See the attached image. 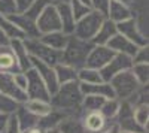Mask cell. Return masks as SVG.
Returning a JSON list of instances; mask_svg holds the SVG:
<instances>
[{
	"instance_id": "7",
	"label": "cell",
	"mask_w": 149,
	"mask_h": 133,
	"mask_svg": "<svg viewBox=\"0 0 149 133\" xmlns=\"http://www.w3.org/2000/svg\"><path fill=\"white\" fill-rule=\"evenodd\" d=\"M116 30L119 34L125 36L128 41H131L136 46H146L148 45V36L140 29L139 22L136 18H130L122 22H116Z\"/></svg>"
},
{
	"instance_id": "37",
	"label": "cell",
	"mask_w": 149,
	"mask_h": 133,
	"mask_svg": "<svg viewBox=\"0 0 149 133\" xmlns=\"http://www.w3.org/2000/svg\"><path fill=\"white\" fill-rule=\"evenodd\" d=\"M36 2V0H15V5H17V10L19 12H26L33 3Z\"/></svg>"
},
{
	"instance_id": "18",
	"label": "cell",
	"mask_w": 149,
	"mask_h": 133,
	"mask_svg": "<svg viewBox=\"0 0 149 133\" xmlns=\"http://www.w3.org/2000/svg\"><path fill=\"white\" fill-rule=\"evenodd\" d=\"M106 18H109L110 21H113L116 24V22H122L125 20L133 18V12H131V8H128L127 5L116 2V0H110Z\"/></svg>"
},
{
	"instance_id": "1",
	"label": "cell",
	"mask_w": 149,
	"mask_h": 133,
	"mask_svg": "<svg viewBox=\"0 0 149 133\" xmlns=\"http://www.w3.org/2000/svg\"><path fill=\"white\" fill-rule=\"evenodd\" d=\"M84 100V94L79 87V81H73L67 84H61L57 91L51 96V103L55 109H61L69 114V111H78L81 109V105Z\"/></svg>"
},
{
	"instance_id": "41",
	"label": "cell",
	"mask_w": 149,
	"mask_h": 133,
	"mask_svg": "<svg viewBox=\"0 0 149 133\" xmlns=\"http://www.w3.org/2000/svg\"><path fill=\"white\" fill-rule=\"evenodd\" d=\"M46 2H48L49 5H54V6H57V5H60V3H69L70 0H46Z\"/></svg>"
},
{
	"instance_id": "13",
	"label": "cell",
	"mask_w": 149,
	"mask_h": 133,
	"mask_svg": "<svg viewBox=\"0 0 149 133\" xmlns=\"http://www.w3.org/2000/svg\"><path fill=\"white\" fill-rule=\"evenodd\" d=\"M9 46L12 52L15 54L17 62L19 66L21 72H26L29 69H31V62H30V54L27 51L26 45H24V39H10L9 41Z\"/></svg>"
},
{
	"instance_id": "12",
	"label": "cell",
	"mask_w": 149,
	"mask_h": 133,
	"mask_svg": "<svg viewBox=\"0 0 149 133\" xmlns=\"http://www.w3.org/2000/svg\"><path fill=\"white\" fill-rule=\"evenodd\" d=\"M30 62H31V67L39 74V76L42 78V81L45 82V85L49 91V94H54L57 91V88L60 87V84L57 81V76H55V70L52 66H49L43 62H40V60H37L34 57H30Z\"/></svg>"
},
{
	"instance_id": "39",
	"label": "cell",
	"mask_w": 149,
	"mask_h": 133,
	"mask_svg": "<svg viewBox=\"0 0 149 133\" xmlns=\"http://www.w3.org/2000/svg\"><path fill=\"white\" fill-rule=\"evenodd\" d=\"M102 133H119V129H118L116 124H112V126H107Z\"/></svg>"
},
{
	"instance_id": "29",
	"label": "cell",
	"mask_w": 149,
	"mask_h": 133,
	"mask_svg": "<svg viewBox=\"0 0 149 133\" xmlns=\"http://www.w3.org/2000/svg\"><path fill=\"white\" fill-rule=\"evenodd\" d=\"M119 105H121V100H118V99H106L100 112L106 120H113L119 111Z\"/></svg>"
},
{
	"instance_id": "31",
	"label": "cell",
	"mask_w": 149,
	"mask_h": 133,
	"mask_svg": "<svg viewBox=\"0 0 149 133\" xmlns=\"http://www.w3.org/2000/svg\"><path fill=\"white\" fill-rule=\"evenodd\" d=\"M69 6H70L72 14H73V17H74V20H76V21L81 20V18H84L86 14H90V12L93 10L91 6L84 5L82 2H79V0H70V2H69Z\"/></svg>"
},
{
	"instance_id": "25",
	"label": "cell",
	"mask_w": 149,
	"mask_h": 133,
	"mask_svg": "<svg viewBox=\"0 0 149 133\" xmlns=\"http://www.w3.org/2000/svg\"><path fill=\"white\" fill-rule=\"evenodd\" d=\"M22 105H24V108H26V109H27L29 112H31L33 115L39 117V118H42V117L48 115L49 112L52 111L51 103H49V102H45V100L27 99V102H26V103H22Z\"/></svg>"
},
{
	"instance_id": "32",
	"label": "cell",
	"mask_w": 149,
	"mask_h": 133,
	"mask_svg": "<svg viewBox=\"0 0 149 133\" xmlns=\"http://www.w3.org/2000/svg\"><path fill=\"white\" fill-rule=\"evenodd\" d=\"M18 106H19L18 102H15L14 99H10V97H8V96L0 93V114H6V115L15 114Z\"/></svg>"
},
{
	"instance_id": "24",
	"label": "cell",
	"mask_w": 149,
	"mask_h": 133,
	"mask_svg": "<svg viewBox=\"0 0 149 133\" xmlns=\"http://www.w3.org/2000/svg\"><path fill=\"white\" fill-rule=\"evenodd\" d=\"M55 70V76L58 84H67V82H73V81H78V70L73 69L64 63H58L54 66Z\"/></svg>"
},
{
	"instance_id": "17",
	"label": "cell",
	"mask_w": 149,
	"mask_h": 133,
	"mask_svg": "<svg viewBox=\"0 0 149 133\" xmlns=\"http://www.w3.org/2000/svg\"><path fill=\"white\" fill-rule=\"evenodd\" d=\"M79 87L84 96H102L104 99H116L115 93L112 90L109 82H98V84H82L79 82Z\"/></svg>"
},
{
	"instance_id": "8",
	"label": "cell",
	"mask_w": 149,
	"mask_h": 133,
	"mask_svg": "<svg viewBox=\"0 0 149 133\" xmlns=\"http://www.w3.org/2000/svg\"><path fill=\"white\" fill-rule=\"evenodd\" d=\"M26 76H27V87H26V93L29 99H36V100H45L49 102L51 100V94H49L45 82L42 81V78L39 76V74L31 67L29 70H26Z\"/></svg>"
},
{
	"instance_id": "42",
	"label": "cell",
	"mask_w": 149,
	"mask_h": 133,
	"mask_svg": "<svg viewBox=\"0 0 149 133\" xmlns=\"http://www.w3.org/2000/svg\"><path fill=\"white\" fill-rule=\"evenodd\" d=\"M24 133H45V130H42L40 127H33L30 130H26Z\"/></svg>"
},
{
	"instance_id": "2",
	"label": "cell",
	"mask_w": 149,
	"mask_h": 133,
	"mask_svg": "<svg viewBox=\"0 0 149 133\" xmlns=\"http://www.w3.org/2000/svg\"><path fill=\"white\" fill-rule=\"evenodd\" d=\"M93 46L94 45L90 41H82L76 38L74 34H70L67 45L63 50V52H61V63H64L76 70L82 69L85 66V60L88 57Z\"/></svg>"
},
{
	"instance_id": "19",
	"label": "cell",
	"mask_w": 149,
	"mask_h": 133,
	"mask_svg": "<svg viewBox=\"0 0 149 133\" xmlns=\"http://www.w3.org/2000/svg\"><path fill=\"white\" fill-rule=\"evenodd\" d=\"M116 33H118L116 24L113 21H110L109 18H104V21L102 22L100 29L97 30L95 36L91 39V43L93 45H107V42L113 38Z\"/></svg>"
},
{
	"instance_id": "3",
	"label": "cell",
	"mask_w": 149,
	"mask_h": 133,
	"mask_svg": "<svg viewBox=\"0 0 149 133\" xmlns=\"http://www.w3.org/2000/svg\"><path fill=\"white\" fill-rule=\"evenodd\" d=\"M109 84H110L112 90H113V93H115V97L118 100H128L140 87V84L134 78L131 69L124 70V72H121V74L115 75L109 81Z\"/></svg>"
},
{
	"instance_id": "14",
	"label": "cell",
	"mask_w": 149,
	"mask_h": 133,
	"mask_svg": "<svg viewBox=\"0 0 149 133\" xmlns=\"http://www.w3.org/2000/svg\"><path fill=\"white\" fill-rule=\"evenodd\" d=\"M82 123L86 133H102L107 127V120L102 115L100 111L86 112L82 117Z\"/></svg>"
},
{
	"instance_id": "28",
	"label": "cell",
	"mask_w": 149,
	"mask_h": 133,
	"mask_svg": "<svg viewBox=\"0 0 149 133\" xmlns=\"http://www.w3.org/2000/svg\"><path fill=\"white\" fill-rule=\"evenodd\" d=\"M131 72L140 85H148V81H149V64L148 63H134L131 66Z\"/></svg>"
},
{
	"instance_id": "5",
	"label": "cell",
	"mask_w": 149,
	"mask_h": 133,
	"mask_svg": "<svg viewBox=\"0 0 149 133\" xmlns=\"http://www.w3.org/2000/svg\"><path fill=\"white\" fill-rule=\"evenodd\" d=\"M104 18L106 17H103L102 14H98L95 10H91L90 14H86L84 18L76 21L73 34L76 36V38L82 39V41H90L91 42V39L95 36L97 30L100 29Z\"/></svg>"
},
{
	"instance_id": "45",
	"label": "cell",
	"mask_w": 149,
	"mask_h": 133,
	"mask_svg": "<svg viewBox=\"0 0 149 133\" xmlns=\"http://www.w3.org/2000/svg\"><path fill=\"white\" fill-rule=\"evenodd\" d=\"M79 2H82V3L86 5V6H91V0H79Z\"/></svg>"
},
{
	"instance_id": "15",
	"label": "cell",
	"mask_w": 149,
	"mask_h": 133,
	"mask_svg": "<svg viewBox=\"0 0 149 133\" xmlns=\"http://www.w3.org/2000/svg\"><path fill=\"white\" fill-rule=\"evenodd\" d=\"M106 46H109L113 52L125 54V55H128V57H131V58H133V55L136 54V51H137V48H139V46H136L131 41H128L125 36H122V34H119V33H116L113 38L107 42Z\"/></svg>"
},
{
	"instance_id": "11",
	"label": "cell",
	"mask_w": 149,
	"mask_h": 133,
	"mask_svg": "<svg viewBox=\"0 0 149 133\" xmlns=\"http://www.w3.org/2000/svg\"><path fill=\"white\" fill-rule=\"evenodd\" d=\"M0 93L8 96V97L14 99L19 105L27 102V94L26 91H22L14 81V75L6 74V72H0Z\"/></svg>"
},
{
	"instance_id": "9",
	"label": "cell",
	"mask_w": 149,
	"mask_h": 133,
	"mask_svg": "<svg viewBox=\"0 0 149 133\" xmlns=\"http://www.w3.org/2000/svg\"><path fill=\"white\" fill-rule=\"evenodd\" d=\"M131 66H133V58L131 57H128L125 54L115 52V55L110 58V62L103 69H100V75H102L103 82H109L115 75L121 74L124 70H130Z\"/></svg>"
},
{
	"instance_id": "35",
	"label": "cell",
	"mask_w": 149,
	"mask_h": 133,
	"mask_svg": "<svg viewBox=\"0 0 149 133\" xmlns=\"http://www.w3.org/2000/svg\"><path fill=\"white\" fill-rule=\"evenodd\" d=\"M148 58H149L148 45L146 46H140V48H137L136 54L133 55V64L134 63H148Z\"/></svg>"
},
{
	"instance_id": "22",
	"label": "cell",
	"mask_w": 149,
	"mask_h": 133,
	"mask_svg": "<svg viewBox=\"0 0 149 133\" xmlns=\"http://www.w3.org/2000/svg\"><path fill=\"white\" fill-rule=\"evenodd\" d=\"M57 129L61 133H86L82 120L78 115H67L60 121V124L57 126Z\"/></svg>"
},
{
	"instance_id": "16",
	"label": "cell",
	"mask_w": 149,
	"mask_h": 133,
	"mask_svg": "<svg viewBox=\"0 0 149 133\" xmlns=\"http://www.w3.org/2000/svg\"><path fill=\"white\" fill-rule=\"evenodd\" d=\"M0 72H6V74H12V75L17 74V72H21L17 57L12 52L9 43L0 46Z\"/></svg>"
},
{
	"instance_id": "21",
	"label": "cell",
	"mask_w": 149,
	"mask_h": 133,
	"mask_svg": "<svg viewBox=\"0 0 149 133\" xmlns=\"http://www.w3.org/2000/svg\"><path fill=\"white\" fill-rule=\"evenodd\" d=\"M39 41L42 43L48 45L49 48H52V50L63 51L67 45L69 34H66L63 32H51V33H46V34H40Z\"/></svg>"
},
{
	"instance_id": "10",
	"label": "cell",
	"mask_w": 149,
	"mask_h": 133,
	"mask_svg": "<svg viewBox=\"0 0 149 133\" xmlns=\"http://www.w3.org/2000/svg\"><path fill=\"white\" fill-rule=\"evenodd\" d=\"M113 55H115V52L112 51L109 46H106V45H94L91 48L88 57H86V60H85L84 67H91V69L100 70L110 62V58Z\"/></svg>"
},
{
	"instance_id": "36",
	"label": "cell",
	"mask_w": 149,
	"mask_h": 133,
	"mask_svg": "<svg viewBox=\"0 0 149 133\" xmlns=\"http://www.w3.org/2000/svg\"><path fill=\"white\" fill-rule=\"evenodd\" d=\"M5 133H21V129H19V124H18V120H17V115L15 114H10L9 115Z\"/></svg>"
},
{
	"instance_id": "38",
	"label": "cell",
	"mask_w": 149,
	"mask_h": 133,
	"mask_svg": "<svg viewBox=\"0 0 149 133\" xmlns=\"http://www.w3.org/2000/svg\"><path fill=\"white\" fill-rule=\"evenodd\" d=\"M8 118H9V115L0 114V133H5V129H6V124H8Z\"/></svg>"
},
{
	"instance_id": "26",
	"label": "cell",
	"mask_w": 149,
	"mask_h": 133,
	"mask_svg": "<svg viewBox=\"0 0 149 133\" xmlns=\"http://www.w3.org/2000/svg\"><path fill=\"white\" fill-rule=\"evenodd\" d=\"M0 30L3 32V34L10 41V39H26V34H24L14 22L9 21V18L0 15Z\"/></svg>"
},
{
	"instance_id": "4",
	"label": "cell",
	"mask_w": 149,
	"mask_h": 133,
	"mask_svg": "<svg viewBox=\"0 0 149 133\" xmlns=\"http://www.w3.org/2000/svg\"><path fill=\"white\" fill-rule=\"evenodd\" d=\"M24 45H26L30 57H34V58L40 60V62L52 66V67L55 64L61 63V52L63 51H57V50L49 48L48 45L42 43L39 41V38H36V39H24Z\"/></svg>"
},
{
	"instance_id": "6",
	"label": "cell",
	"mask_w": 149,
	"mask_h": 133,
	"mask_svg": "<svg viewBox=\"0 0 149 133\" xmlns=\"http://www.w3.org/2000/svg\"><path fill=\"white\" fill-rule=\"evenodd\" d=\"M36 27H37V32L40 34H46V33H51V32H61L60 17H58L57 8L54 5L48 3L43 8L40 15L36 20Z\"/></svg>"
},
{
	"instance_id": "23",
	"label": "cell",
	"mask_w": 149,
	"mask_h": 133,
	"mask_svg": "<svg viewBox=\"0 0 149 133\" xmlns=\"http://www.w3.org/2000/svg\"><path fill=\"white\" fill-rule=\"evenodd\" d=\"M15 115H17V120H18V124H19L21 132H26V130H30L33 127H37L39 117H36L31 112H29L26 108H24V105L18 106V109L15 111Z\"/></svg>"
},
{
	"instance_id": "20",
	"label": "cell",
	"mask_w": 149,
	"mask_h": 133,
	"mask_svg": "<svg viewBox=\"0 0 149 133\" xmlns=\"http://www.w3.org/2000/svg\"><path fill=\"white\" fill-rule=\"evenodd\" d=\"M55 8H57L58 17H60V22H61V32L69 34V36L73 34L76 20H74V17L72 14V9H70L69 3H60Z\"/></svg>"
},
{
	"instance_id": "43",
	"label": "cell",
	"mask_w": 149,
	"mask_h": 133,
	"mask_svg": "<svg viewBox=\"0 0 149 133\" xmlns=\"http://www.w3.org/2000/svg\"><path fill=\"white\" fill-rule=\"evenodd\" d=\"M116 2H121V3H124V5H127L128 8H131V6L134 5V0H116Z\"/></svg>"
},
{
	"instance_id": "27",
	"label": "cell",
	"mask_w": 149,
	"mask_h": 133,
	"mask_svg": "<svg viewBox=\"0 0 149 133\" xmlns=\"http://www.w3.org/2000/svg\"><path fill=\"white\" fill-rule=\"evenodd\" d=\"M78 81L82 84H98L103 82L100 70L91 69V67H82L78 70Z\"/></svg>"
},
{
	"instance_id": "33",
	"label": "cell",
	"mask_w": 149,
	"mask_h": 133,
	"mask_svg": "<svg viewBox=\"0 0 149 133\" xmlns=\"http://www.w3.org/2000/svg\"><path fill=\"white\" fill-rule=\"evenodd\" d=\"M15 14H18L15 0H0V15L10 17Z\"/></svg>"
},
{
	"instance_id": "30",
	"label": "cell",
	"mask_w": 149,
	"mask_h": 133,
	"mask_svg": "<svg viewBox=\"0 0 149 133\" xmlns=\"http://www.w3.org/2000/svg\"><path fill=\"white\" fill-rule=\"evenodd\" d=\"M133 117L140 127H148V118H149V106L148 105H139L133 108Z\"/></svg>"
},
{
	"instance_id": "44",
	"label": "cell",
	"mask_w": 149,
	"mask_h": 133,
	"mask_svg": "<svg viewBox=\"0 0 149 133\" xmlns=\"http://www.w3.org/2000/svg\"><path fill=\"white\" fill-rule=\"evenodd\" d=\"M45 133H61V132H60V130L55 127V129H49V130H45Z\"/></svg>"
},
{
	"instance_id": "34",
	"label": "cell",
	"mask_w": 149,
	"mask_h": 133,
	"mask_svg": "<svg viewBox=\"0 0 149 133\" xmlns=\"http://www.w3.org/2000/svg\"><path fill=\"white\" fill-rule=\"evenodd\" d=\"M109 3L110 0H91V8L93 10L102 14L103 17L107 15V9H109Z\"/></svg>"
},
{
	"instance_id": "47",
	"label": "cell",
	"mask_w": 149,
	"mask_h": 133,
	"mask_svg": "<svg viewBox=\"0 0 149 133\" xmlns=\"http://www.w3.org/2000/svg\"><path fill=\"white\" fill-rule=\"evenodd\" d=\"M21 133H24V132H21Z\"/></svg>"
},
{
	"instance_id": "46",
	"label": "cell",
	"mask_w": 149,
	"mask_h": 133,
	"mask_svg": "<svg viewBox=\"0 0 149 133\" xmlns=\"http://www.w3.org/2000/svg\"><path fill=\"white\" fill-rule=\"evenodd\" d=\"M119 133H134V132H119ZM140 133H148V132H140Z\"/></svg>"
},
{
	"instance_id": "40",
	"label": "cell",
	"mask_w": 149,
	"mask_h": 133,
	"mask_svg": "<svg viewBox=\"0 0 149 133\" xmlns=\"http://www.w3.org/2000/svg\"><path fill=\"white\" fill-rule=\"evenodd\" d=\"M8 43H9V39L3 34V32L0 30V46H2V45H8Z\"/></svg>"
}]
</instances>
